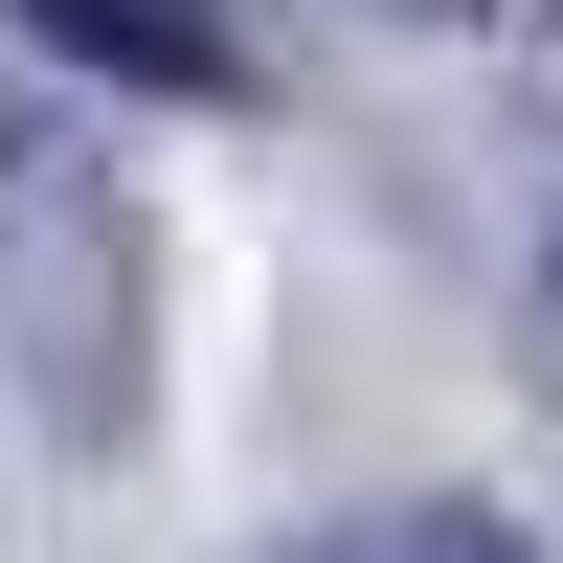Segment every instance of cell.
I'll use <instances>...</instances> for the list:
<instances>
[{"instance_id":"obj_1","label":"cell","mask_w":563,"mask_h":563,"mask_svg":"<svg viewBox=\"0 0 563 563\" xmlns=\"http://www.w3.org/2000/svg\"><path fill=\"white\" fill-rule=\"evenodd\" d=\"M45 45H90V68H135V90H225V0H23Z\"/></svg>"},{"instance_id":"obj_2","label":"cell","mask_w":563,"mask_h":563,"mask_svg":"<svg viewBox=\"0 0 563 563\" xmlns=\"http://www.w3.org/2000/svg\"><path fill=\"white\" fill-rule=\"evenodd\" d=\"M361 563H541V541H519V519H384Z\"/></svg>"},{"instance_id":"obj_3","label":"cell","mask_w":563,"mask_h":563,"mask_svg":"<svg viewBox=\"0 0 563 563\" xmlns=\"http://www.w3.org/2000/svg\"><path fill=\"white\" fill-rule=\"evenodd\" d=\"M429 23H451V0H429Z\"/></svg>"}]
</instances>
